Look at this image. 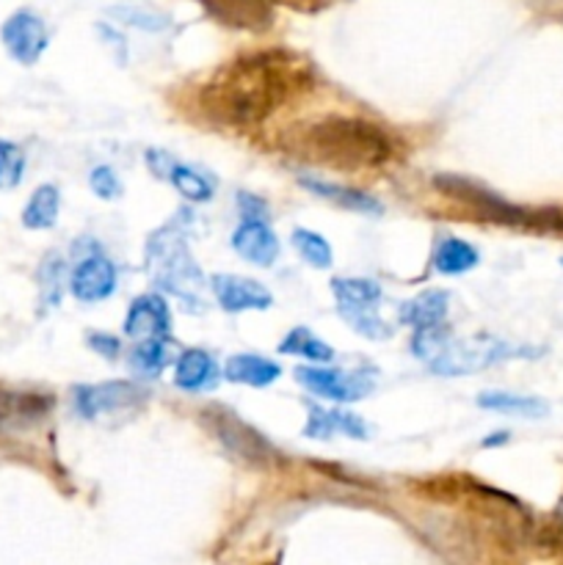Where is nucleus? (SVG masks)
I'll list each match as a JSON object with an SVG mask.
<instances>
[{
    "instance_id": "f257e3e1",
    "label": "nucleus",
    "mask_w": 563,
    "mask_h": 565,
    "mask_svg": "<svg viewBox=\"0 0 563 565\" xmlns=\"http://www.w3.org/2000/svg\"><path fill=\"white\" fill-rule=\"evenodd\" d=\"M315 86L304 55L290 50H254L221 64L196 83L191 116L221 130H248L279 114Z\"/></svg>"
},
{
    "instance_id": "f03ea898",
    "label": "nucleus",
    "mask_w": 563,
    "mask_h": 565,
    "mask_svg": "<svg viewBox=\"0 0 563 565\" xmlns=\"http://www.w3.org/2000/svg\"><path fill=\"white\" fill-rule=\"evenodd\" d=\"M279 147L293 158L334 171H379L397 163L403 152L401 138L384 125L359 116L329 114L298 121L279 136Z\"/></svg>"
},
{
    "instance_id": "7ed1b4c3",
    "label": "nucleus",
    "mask_w": 563,
    "mask_h": 565,
    "mask_svg": "<svg viewBox=\"0 0 563 565\" xmlns=\"http://www.w3.org/2000/svg\"><path fill=\"white\" fill-rule=\"evenodd\" d=\"M147 270L152 274L160 290L180 298L188 309L204 307V281L202 268L191 257L185 232L180 224H166L163 230L152 232L147 241Z\"/></svg>"
},
{
    "instance_id": "20e7f679",
    "label": "nucleus",
    "mask_w": 563,
    "mask_h": 565,
    "mask_svg": "<svg viewBox=\"0 0 563 565\" xmlns=\"http://www.w3.org/2000/svg\"><path fill=\"white\" fill-rule=\"evenodd\" d=\"M541 351H533V348L511 345V342H502L489 334L453 340V334L447 331L439 345H436L434 356L425 364L436 375H472L500 362H508V359H533Z\"/></svg>"
},
{
    "instance_id": "39448f33",
    "label": "nucleus",
    "mask_w": 563,
    "mask_h": 565,
    "mask_svg": "<svg viewBox=\"0 0 563 565\" xmlns=\"http://www.w3.org/2000/svg\"><path fill=\"white\" fill-rule=\"evenodd\" d=\"M337 312L351 326L357 334L368 340H386L392 337V326L381 318V292L379 281L373 279H334L331 281Z\"/></svg>"
},
{
    "instance_id": "423d86ee",
    "label": "nucleus",
    "mask_w": 563,
    "mask_h": 565,
    "mask_svg": "<svg viewBox=\"0 0 563 565\" xmlns=\"http://www.w3.org/2000/svg\"><path fill=\"white\" fill-rule=\"evenodd\" d=\"M204 423H210L221 445L230 452H235V456H241L243 461L257 463V467H268V463L279 461V452L274 450V445L265 436H259V430H254L252 425L237 419L226 408H208Z\"/></svg>"
},
{
    "instance_id": "0eeeda50",
    "label": "nucleus",
    "mask_w": 563,
    "mask_h": 565,
    "mask_svg": "<svg viewBox=\"0 0 563 565\" xmlns=\"http://www.w3.org/2000/svg\"><path fill=\"white\" fill-rule=\"evenodd\" d=\"M298 384L318 397L337 403H357L375 390V379L368 370H334V367H298Z\"/></svg>"
},
{
    "instance_id": "6e6552de",
    "label": "nucleus",
    "mask_w": 563,
    "mask_h": 565,
    "mask_svg": "<svg viewBox=\"0 0 563 565\" xmlns=\"http://www.w3.org/2000/svg\"><path fill=\"white\" fill-rule=\"evenodd\" d=\"M75 412L83 419H97L105 414L127 412L147 401V392L130 381H105V384L75 386Z\"/></svg>"
},
{
    "instance_id": "1a4fd4ad",
    "label": "nucleus",
    "mask_w": 563,
    "mask_h": 565,
    "mask_svg": "<svg viewBox=\"0 0 563 565\" xmlns=\"http://www.w3.org/2000/svg\"><path fill=\"white\" fill-rule=\"evenodd\" d=\"M0 36H3V44L11 53V58L20 61V64H36L50 42L44 20L28 9L14 11L3 22V28H0Z\"/></svg>"
},
{
    "instance_id": "9d476101",
    "label": "nucleus",
    "mask_w": 563,
    "mask_h": 565,
    "mask_svg": "<svg viewBox=\"0 0 563 565\" xmlns=\"http://www.w3.org/2000/svg\"><path fill=\"white\" fill-rule=\"evenodd\" d=\"M50 408H53V397L44 392L11 390V386L0 384V434L33 428L47 417Z\"/></svg>"
},
{
    "instance_id": "9b49d317",
    "label": "nucleus",
    "mask_w": 563,
    "mask_h": 565,
    "mask_svg": "<svg viewBox=\"0 0 563 565\" xmlns=\"http://www.w3.org/2000/svg\"><path fill=\"white\" fill-rule=\"evenodd\" d=\"M147 166L152 169V174H158L160 180L171 182L188 202H210L215 193V185L210 177H204L202 171L191 169V166L180 163L171 154H166L163 149H149L147 152Z\"/></svg>"
},
{
    "instance_id": "f8f14e48",
    "label": "nucleus",
    "mask_w": 563,
    "mask_h": 565,
    "mask_svg": "<svg viewBox=\"0 0 563 565\" xmlns=\"http://www.w3.org/2000/svg\"><path fill=\"white\" fill-rule=\"evenodd\" d=\"M70 290L77 301L97 303L114 296L116 268L105 254H88L70 276Z\"/></svg>"
},
{
    "instance_id": "ddd939ff",
    "label": "nucleus",
    "mask_w": 563,
    "mask_h": 565,
    "mask_svg": "<svg viewBox=\"0 0 563 565\" xmlns=\"http://www.w3.org/2000/svg\"><path fill=\"white\" fill-rule=\"evenodd\" d=\"M215 292V301L224 312H246V309H268L274 303V296L259 281L246 279V276L221 274L210 281Z\"/></svg>"
},
{
    "instance_id": "4468645a",
    "label": "nucleus",
    "mask_w": 563,
    "mask_h": 565,
    "mask_svg": "<svg viewBox=\"0 0 563 565\" xmlns=\"http://www.w3.org/2000/svg\"><path fill=\"white\" fill-rule=\"evenodd\" d=\"M171 331V312L169 303L158 292L138 296L130 303L125 318V334L132 340H147V337H169Z\"/></svg>"
},
{
    "instance_id": "2eb2a0df",
    "label": "nucleus",
    "mask_w": 563,
    "mask_h": 565,
    "mask_svg": "<svg viewBox=\"0 0 563 565\" xmlns=\"http://www.w3.org/2000/svg\"><path fill=\"white\" fill-rule=\"evenodd\" d=\"M213 20L243 31H265L274 22L268 0H199Z\"/></svg>"
},
{
    "instance_id": "dca6fc26",
    "label": "nucleus",
    "mask_w": 563,
    "mask_h": 565,
    "mask_svg": "<svg viewBox=\"0 0 563 565\" xmlns=\"http://www.w3.org/2000/svg\"><path fill=\"white\" fill-rule=\"evenodd\" d=\"M232 248L241 254L246 263L257 265V268H270L279 257V241L270 232L268 221L248 218L232 232Z\"/></svg>"
},
{
    "instance_id": "f3484780",
    "label": "nucleus",
    "mask_w": 563,
    "mask_h": 565,
    "mask_svg": "<svg viewBox=\"0 0 563 565\" xmlns=\"http://www.w3.org/2000/svg\"><path fill=\"white\" fill-rule=\"evenodd\" d=\"M334 434L348 436V439L364 441L370 436L368 423L362 417H357L353 412H342V408H309V419L304 425V436L307 439H331Z\"/></svg>"
},
{
    "instance_id": "a211bd4d",
    "label": "nucleus",
    "mask_w": 563,
    "mask_h": 565,
    "mask_svg": "<svg viewBox=\"0 0 563 565\" xmlns=\"http://www.w3.org/2000/svg\"><path fill=\"white\" fill-rule=\"evenodd\" d=\"M174 384L182 392L215 390L219 384V364L202 348H191L174 364Z\"/></svg>"
},
{
    "instance_id": "6ab92c4d",
    "label": "nucleus",
    "mask_w": 563,
    "mask_h": 565,
    "mask_svg": "<svg viewBox=\"0 0 563 565\" xmlns=\"http://www.w3.org/2000/svg\"><path fill=\"white\" fill-rule=\"evenodd\" d=\"M450 309V292L447 290H425L414 296L401 307V323L417 329H431V326H442Z\"/></svg>"
},
{
    "instance_id": "aec40b11",
    "label": "nucleus",
    "mask_w": 563,
    "mask_h": 565,
    "mask_svg": "<svg viewBox=\"0 0 563 565\" xmlns=\"http://www.w3.org/2000/svg\"><path fill=\"white\" fill-rule=\"evenodd\" d=\"M224 375L232 384H246L254 390L270 386L282 375V367L265 356H254V353H237L230 356L224 364Z\"/></svg>"
},
{
    "instance_id": "412c9836",
    "label": "nucleus",
    "mask_w": 563,
    "mask_h": 565,
    "mask_svg": "<svg viewBox=\"0 0 563 565\" xmlns=\"http://www.w3.org/2000/svg\"><path fill=\"white\" fill-rule=\"evenodd\" d=\"M478 406L486 408V412L522 419H541L550 414V403L541 401V397L511 395V392H486V395H478Z\"/></svg>"
},
{
    "instance_id": "4be33fe9",
    "label": "nucleus",
    "mask_w": 563,
    "mask_h": 565,
    "mask_svg": "<svg viewBox=\"0 0 563 565\" xmlns=\"http://www.w3.org/2000/svg\"><path fill=\"white\" fill-rule=\"evenodd\" d=\"M301 185L307 188V191H312L315 196L329 199V202H334L337 207L351 210V213H364V215L381 213V202L370 196V193L353 191V188L331 185V182H320V180H301Z\"/></svg>"
},
{
    "instance_id": "5701e85b",
    "label": "nucleus",
    "mask_w": 563,
    "mask_h": 565,
    "mask_svg": "<svg viewBox=\"0 0 563 565\" xmlns=\"http://www.w3.org/2000/svg\"><path fill=\"white\" fill-rule=\"evenodd\" d=\"M169 342L166 337H147L138 340L130 351V367L138 379H158L169 367Z\"/></svg>"
},
{
    "instance_id": "b1692460",
    "label": "nucleus",
    "mask_w": 563,
    "mask_h": 565,
    "mask_svg": "<svg viewBox=\"0 0 563 565\" xmlns=\"http://www.w3.org/2000/svg\"><path fill=\"white\" fill-rule=\"evenodd\" d=\"M478 263V248L469 246L467 241H458V237H447V241H442L434 252V268L445 276L467 274V270H472Z\"/></svg>"
},
{
    "instance_id": "393cba45",
    "label": "nucleus",
    "mask_w": 563,
    "mask_h": 565,
    "mask_svg": "<svg viewBox=\"0 0 563 565\" xmlns=\"http://www.w3.org/2000/svg\"><path fill=\"white\" fill-rule=\"evenodd\" d=\"M61 210V193L55 185H42L33 191V196L28 199L25 210H22V224L28 230H50L59 221Z\"/></svg>"
},
{
    "instance_id": "a878e982",
    "label": "nucleus",
    "mask_w": 563,
    "mask_h": 565,
    "mask_svg": "<svg viewBox=\"0 0 563 565\" xmlns=\"http://www.w3.org/2000/svg\"><path fill=\"white\" fill-rule=\"evenodd\" d=\"M279 351L287 353V356H301L307 359V362H318V364H326L334 359V351H331L329 342H323L309 329H293L290 334L282 340Z\"/></svg>"
},
{
    "instance_id": "bb28decb",
    "label": "nucleus",
    "mask_w": 563,
    "mask_h": 565,
    "mask_svg": "<svg viewBox=\"0 0 563 565\" xmlns=\"http://www.w3.org/2000/svg\"><path fill=\"white\" fill-rule=\"evenodd\" d=\"M293 246L301 254L304 263H309L312 268H329L331 265V246L326 243V237H320L318 232H309L298 226L293 232Z\"/></svg>"
},
{
    "instance_id": "cd10ccee",
    "label": "nucleus",
    "mask_w": 563,
    "mask_h": 565,
    "mask_svg": "<svg viewBox=\"0 0 563 565\" xmlns=\"http://www.w3.org/2000/svg\"><path fill=\"white\" fill-rule=\"evenodd\" d=\"M22 171H25V154H22V149L17 143L0 138V191H9V188L20 185Z\"/></svg>"
},
{
    "instance_id": "c85d7f7f",
    "label": "nucleus",
    "mask_w": 563,
    "mask_h": 565,
    "mask_svg": "<svg viewBox=\"0 0 563 565\" xmlns=\"http://www.w3.org/2000/svg\"><path fill=\"white\" fill-rule=\"evenodd\" d=\"M110 14H114L116 20L127 22V25L141 28V31H160V28L169 25V20H166V17L147 14V11H141V9H127V6H116V9H110Z\"/></svg>"
},
{
    "instance_id": "c756f323",
    "label": "nucleus",
    "mask_w": 563,
    "mask_h": 565,
    "mask_svg": "<svg viewBox=\"0 0 563 565\" xmlns=\"http://www.w3.org/2000/svg\"><path fill=\"white\" fill-rule=\"evenodd\" d=\"M88 185H92L94 196H99V199H119L121 196V182L110 166H97V169L92 171V177H88Z\"/></svg>"
},
{
    "instance_id": "7c9ffc66",
    "label": "nucleus",
    "mask_w": 563,
    "mask_h": 565,
    "mask_svg": "<svg viewBox=\"0 0 563 565\" xmlns=\"http://www.w3.org/2000/svg\"><path fill=\"white\" fill-rule=\"evenodd\" d=\"M55 254H50L47 263L42 265V270H39V276H42V290H44V298H47V303H59L61 298V285H59V276H64V263H59V259H53Z\"/></svg>"
},
{
    "instance_id": "2f4dec72",
    "label": "nucleus",
    "mask_w": 563,
    "mask_h": 565,
    "mask_svg": "<svg viewBox=\"0 0 563 565\" xmlns=\"http://www.w3.org/2000/svg\"><path fill=\"white\" fill-rule=\"evenodd\" d=\"M237 210H241L243 221L248 218H259V221H268V204L265 199L252 196V193H237Z\"/></svg>"
},
{
    "instance_id": "473e14b6",
    "label": "nucleus",
    "mask_w": 563,
    "mask_h": 565,
    "mask_svg": "<svg viewBox=\"0 0 563 565\" xmlns=\"http://www.w3.org/2000/svg\"><path fill=\"white\" fill-rule=\"evenodd\" d=\"M88 345H92V351H97L99 356L105 359H116L121 351L119 340L110 334H88Z\"/></svg>"
},
{
    "instance_id": "72a5a7b5",
    "label": "nucleus",
    "mask_w": 563,
    "mask_h": 565,
    "mask_svg": "<svg viewBox=\"0 0 563 565\" xmlns=\"http://www.w3.org/2000/svg\"><path fill=\"white\" fill-rule=\"evenodd\" d=\"M506 441H508V434H506V430H500V434L484 439V447H500V445H506Z\"/></svg>"
},
{
    "instance_id": "f704fd0d",
    "label": "nucleus",
    "mask_w": 563,
    "mask_h": 565,
    "mask_svg": "<svg viewBox=\"0 0 563 565\" xmlns=\"http://www.w3.org/2000/svg\"><path fill=\"white\" fill-rule=\"evenodd\" d=\"M557 516L563 519V500H561V505H557Z\"/></svg>"
}]
</instances>
